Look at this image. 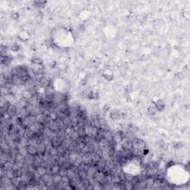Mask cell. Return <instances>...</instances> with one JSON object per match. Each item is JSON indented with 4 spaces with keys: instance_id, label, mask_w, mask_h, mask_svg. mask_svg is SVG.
Masks as SVG:
<instances>
[{
    "instance_id": "1",
    "label": "cell",
    "mask_w": 190,
    "mask_h": 190,
    "mask_svg": "<svg viewBox=\"0 0 190 190\" xmlns=\"http://www.w3.org/2000/svg\"><path fill=\"white\" fill-rule=\"evenodd\" d=\"M31 71H33L34 75L41 74V73H43V67H42V65L41 64L33 63L32 66H31Z\"/></svg>"
},
{
    "instance_id": "2",
    "label": "cell",
    "mask_w": 190,
    "mask_h": 190,
    "mask_svg": "<svg viewBox=\"0 0 190 190\" xmlns=\"http://www.w3.org/2000/svg\"><path fill=\"white\" fill-rule=\"evenodd\" d=\"M51 143L52 145V146L56 147V148H58L60 146H61L62 142V140L60 137H59L58 136H56L54 137H53L51 139Z\"/></svg>"
},
{
    "instance_id": "3",
    "label": "cell",
    "mask_w": 190,
    "mask_h": 190,
    "mask_svg": "<svg viewBox=\"0 0 190 190\" xmlns=\"http://www.w3.org/2000/svg\"><path fill=\"white\" fill-rule=\"evenodd\" d=\"M16 111H17V109L15 106H12V105L8 106L7 109V113L11 117H14L16 114Z\"/></svg>"
},
{
    "instance_id": "4",
    "label": "cell",
    "mask_w": 190,
    "mask_h": 190,
    "mask_svg": "<svg viewBox=\"0 0 190 190\" xmlns=\"http://www.w3.org/2000/svg\"><path fill=\"white\" fill-rule=\"evenodd\" d=\"M35 172H36L38 175H40V177H42V175H44L45 174L47 173V169L45 168V167H42V166H37V167L36 168Z\"/></svg>"
},
{
    "instance_id": "5",
    "label": "cell",
    "mask_w": 190,
    "mask_h": 190,
    "mask_svg": "<svg viewBox=\"0 0 190 190\" xmlns=\"http://www.w3.org/2000/svg\"><path fill=\"white\" fill-rule=\"evenodd\" d=\"M29 104H30V101H29L28 99L22 98L19 101V106L22 109H26Z\"/></svg>"
},
{
    "instance_id": "6",
    "label": "cell",
    "mask_w": 190,
    "mask_h": 190,
    "mask_svg": "<svg viewBox=\"0 0 190 190\" xmlns=\"http://www.w3.org/2000/svg\"><path fill=\"white\" fill-rule=\"evenodd\" d=\"M27 152L28 154L31 155H36L38 154V151H37V147L34 146H27Z\"/></svg>"
},
{
    "instance_id": "7",
    "label": "cell",
    "mask_w": 190,
    "mask_h": 190,
    "mask_svg": "<svg viewBox=\"0 0 190 190\" xmlns=\"http://www.w3.org/2000/svg\"><path fill=\"white\" fill-rule=\"evenodd\" d=\"M11 183L14 185V186H16V188L19 186L20 183L22 181V179H21V177H14L11 179Z\"/></svg>"
},
{
    "instance_id": "8",
    "label": "cell",
    "mask_w": 190,
    "mask_h": 190,
    "mask_svg": "<svg viewBox=\"0 0 190 190\" xmlns=\"http://www.w3.org/2000/svg\"><path fill=\"white\" fill-rule=\"evenodd\" d=\"M60 170V165H53L51 168L50 169V172H51V175H56L59 174Z\"/></svg>"
},
{
    "instance_id": "9",
    "label": "cell",
    "mask_w": 190,
    "mask_h": 190,
    "mask_svg": "<svg viewBox=\"0 0 190 190\" xmlns=\"http://www.w3.org/2000/svg\"><path fill=\"white\" fill-rule=\"evenodd\" d=\"M155 106L157 111H162L164 109V107H165L164 102L162 100H158L157 101L155 102Z\"/></svg>"
},
{
    "instance_id": "10",
    "label": "cell",
    "mask_w": 190,
    "mask_h": 190,
    "mask_svg": "<svg viewBox=\"0 0 190 190\" xmlns=\"http://www.w3.org/2000/svg\"><path fill=\"white\" fill-rule=\"evenodd\" d=\"M49 80L48 79L47 77H44L42 80H40V86L42 87V88H47L49 86Z\"/></svg>"
},
{
    "instance_id": "11",
    "label": "cell",
    "mask_w": 190,
    "mask_h": 190,
    "mask_svg": "<svg viewBox=\"0 0 190 190\" xmlns=\"http://www.w3.org/2000/svg\"><path fill=\"white\" fill-rule=\"evenodd\" d=\"M50 155L52 157L54 156H58L59 155V151H58V149L56 148V147H54V146H51L50 149H49V152Z\"/></svg>"
},
{
    "instance_id": "12",
    "label": "cell",
    "mask_w": 190,
    "mask_h": 190,
    "mask_svg": "<svg viewBox=\"0 0 190 190\" xmlns=\"http://www.w3.org/2000/svg\"><path fill=\"white\" fill-rule=\"evenodd\" d=\"M62 177L60 175V174H56L54 175L53 176V180H54V185H58L60 183H62Z\"/></svg>"
},
{
    "instance_id": "13",
    "label": "cell",
    "mask_w": 190,
    "mask_h": 190,
    "mask_svg": "<svg viewBox=\"0 0 190 190\" xmlns=\"http://www.w3.org/2000/svg\"><path fill=\"white\" fill-rule=\"evenodd\" d=\"M98 144L100 147H106L109 145V141L105 137H102L99 140Z\"/></svg>"
},
{
    "instance_id": "14",
    "label": "cell",
    "mask_w": 190,
    "mask_h": 190,
    "mask_svg": "<svg viewBox=\"0 0 190 190\" xmlns=\"http://www.w3.org/2000/svg\"><path fill=\"white\" fill-rule=\"evenodd\" d=\"M110 117H111V118L113 119V120H118V119L120 118V112L117 111H112V112L111 113Z\"/></svg>"
},
{
    "instance_id": "15",
    "label": "cell",
    "mask_w": 190,
    "mask_h": 190,
    "mask_svg": "<svg viewBox=\"0 0 190 190\" xmlns=\"http://www.w3.org/2000/svg\"><path fill=\"white\" fill-rule=\"evenodd\" d=\"M48 118L51 120H54V121H56V119L58 118V115H57V113H56L54 111H51L50 113V115L48 116Z\"/></svg>"
},
{
    "instance_id": "16",
    "label": "cell",
    "mask_w": 190,
    "mask_h": 190,
    "mask_svg": "<svg viewBox=\"0 0 190 190\" xmlns=\"http://www.w3.org/2000/svg\"><path fill=\"white\" fill-rule=\"evenodd\" d=\"M128 129H129V130L131 131V132H136V131H137V126H135V125H133V124H131V125L129 126Z\"/></svg>"
},
{
    "instance_id": "17",
    "label": "cell",
    "mask_w": 190,
    "mask_h": 190,
    "mask_svg": "<svg viewBox=\"0 0 190 190\" xmlns=\"http://www.w3.org/2000/svg\"><path fill=\"white\" fill-rule=\"evenodd\" d=\"M156 111H157L156 108L154 107V106H149V109H148V112L149 113L150 115H154V114H155Z\"/></svg>"
},
{
    "instance_id": "18",
    "label": "cell",
    "mask_w": 190,
    "mask_h": 190,
    "mask_svg": "<svg viewBox=\"0 0 190 190\" xmlns=\"http://www.w3.org/2000/svg\"><path fill=\"white\" fill-rule=\"evenodd\" d=\"M19 49H20V46L16 44H14V45L11 46V51H17Z\"/></svg>"
}]
</instances>
